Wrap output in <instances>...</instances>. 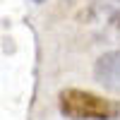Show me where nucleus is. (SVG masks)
<instances>
[{
    "mask_svg": "<svg viewBox=\"0 0 120 120\" xmlns=\"http://www.w3.org/2000/svg\"><path fill=\"white\" fill-rule=\"evenodd\" d=\"M118 3H120V0H118Z\"/></svg>",
    "mask_w": 120,
    "mask_h": 120,
    "instance_id": "39448f33",
    "label": "nucleus"
},
{
    "mask_svg": "<svg viewBox=\"0 0 120 120\" xmlns=\"http://www.w3.org/2000/svg\"><path fill=\"white\" fill-rule=\"evenodd\" d=\"M60 113L72 120H111L120 113V103L82 89H63L58 96Z\"/></svg>",
    "mask_w": 120,
    "mask_h": 120,
    "instance_id": "f257e3e1",
    "label": "nucleus"
},
{
    "mask_svg": "<svg viewBox=\"0 0 120 120\" xmlns=\"http://www.w3.org/2000/svg\"><path fill=\"white\" fill-rule=\"evenodd\" d=\"M94 75L103 86L120 91V48L111 53H103L94 65Z\"/></svg>",
    "mask_w": 120,
    "mask_h": 120,
    "instance_id": "f03ea898",
    "label": "nucleus"
},
{
    "mask_svg": "<svg viewBox=\"0 0 120 120\" xmlns=\"http://www.w3.org/2000/svg\"><path fill=\"white\" fill-rule=\"evenodd\" d=\"M108 22H111L115 29H120V10H113V12H111V17H108Z\"/></svg>",
    "mask_w": 120,
    "mask_h": 120,
    "instance_id": "7ed1b4c3",
    "label": "nucleus"
},
{
    "mask_svg": "<svg viewBox=\"0 0 120 120\" xmlns=\"http://www.w3.org/2000/svg\"><path fill=\"white\" fill-rule=\"evenodd\" d=\"M34 3H46V0H34Z\"/></svg>",
    "mask_w": 120,
    "mask_h": 120,
    "instance_id": "20e7f679",
    "label": "nucleus"
}]
</instances>
